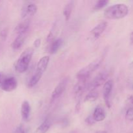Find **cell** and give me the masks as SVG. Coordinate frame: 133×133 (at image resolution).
Instances as JSON below:
<instances>
[{"label":"cell","mask_w":133,"mask_h":133,"mask_svg":"<svg viewBox=\"0 0 133 133\" xmlns=\"http://www.w3.org/2000/svg\"><path fill=\"white\" fill-rule=\"evenodd\" d=\"M129 13V8L125 4L118 3L105 9L104 16L109 19H119L125 18Z\"/></svg>","instance_id":"obj_1"},{"label":"cell","mask_w":133,"mask_h":133,"mask_svg":"<svg viewBox=\"0 0 133 133\" xmlns=\"http://www.w3.org/2000/svg\"><path fill=\"white\" fill-rule=\"evenodd\" d=\"M33 52L34 50L32 48H28L21 54L14 64V69L16 71L22 74L27 71L29 66Z\"/></svg>","instance_id":"obj_2"},{"label":"cell","mask_w":133,"mask_h":133,"mask_svg":"<svg viewBox=\"0 0 133 133\" xmlns=\"http://www.w3.org/2000/svg\"><path fill=\"white\" fill-rule=\"evenodd\" d=\"M103 58V56L99 57L98 58L96 59L93 62H92L89 64L79 70L76 75L78 80H79V79H88L91 74L94 72L99 67L100 65L102 63Z\"/></svg>","instance_id":"obj_3"},{"label":"cell","mask_w":133,"mask_h":133,"mask_svg":"<svg viewBox=\"0 0 133 133\" xmlns=\"http://www.w3.org/2000/svg\"><path fill=\"white\" fill-rule=\"evenodd\" d=\"M88 79H79V81L75 84L74 88V94L75 99L77 101L76 104V110L78 111L79 110L80 107V101L81 96L86 89H87L88 83H87Z\"/></svg>","instance_id":"obj_4"},{"label":"cell","mask_w":133,"mask_h":133,"mask_svg":"<svg viewBox=\"0 0 133 133\" xmlns=\"http://www.w3.org/2000/svg\"><path fill=\"white\" fill-rule=\"evenodd\" d=\"M108 76H109V72L107 71H104L103 72L99 73L98 75H96L94 79L88 83V87H87V90L89 91L94 90L96 88L99 87L100 86L105 84L107 81Z\"/></svg>","instance_id":"obj_5"},{"label":"cell","mask_w":133,"mask_h":133,"mask_svg":"<svg viewBox=\"0 0 133 133\" xmlns=\"http://www.w3.org/2000/svg\"><path fill=\"white\" fill-rule=\"evenodd\" d=\"M68 78L65 77L57 84V86L55 88L54 90L52 92L51 97V102L53 103L55 100L58 99L64 93L68 85Z\"/></svg>","instance_id":"obj_6"},{"label":"cell","mask_w":133,"mask_h":133,"mask_svg":"<svg viewBox=\"0 0 133 133\" xmlns=\"http://www.w3.org/2000/svg\"><path fill=\"white\" fill-rule=\"evenodd\" d=\"M18 86L17 79L13 76H6L3 81L1 88L5 92H10L14 90Z\"/></svg>","instance_id":"obj_7"},{"label":"cell","mask_w":133,"mask_h":133,"mask_svg":"<svg viewBox=\"0 0 133 133\" xmlns=\"http://www.w3.org/2000/svg\"><path fill=\"white\" fill-rule=\"evenodd\" d=\"M114 82L112 79L107 81L103 85V94L104 101L107 107L110 108L111 104H110V96H111L112 91Z\"/></svg>","instance_id":"obj_8"},{"label":"cell","mask_w":133,"mask_h":133,"mask_svg":"<svg viewBox=\"0 0 133 133\" xmlns=\"http://www.w3.org/2000/svg\"><path fill=\"white\" fill-rule=\"evenodd\" d=\"M38 7L36 4L29 3L23 6L22 10V18H25L28 16H33L36 13Z\"/></svg>","instance_id":"obj_9"},{"label":"cell","mask_w":133,"mask_h":133,"mask_svg":"<svg viewBox=\"0 0 133 133\" xmlns=\"http://www.w3.org/2000/svg\"><path fill=\"white\" fill-rule=\"evenodd\" d=\"M107 27V23L106 22H102L92 29L90 31V35L94 39H97L101 34L105 31Z\"/></svg>","instance_id":"obj_10"},{"label":"cell","mask_w":133,"mask_h":133,"mask_svg":"<svg viewBox=\"0 0 133 133\" xmlns=\"http://www.w3.org/2000/svg\"><path fill=\"white\" fill-rule=\"evenodd\" d=\"M49 60H50V58H49V56H44V57H42L38 62L36 72L43 75V74L45 72L47 68H48Z\"/></svg>","instance_id":"obj_11"},{"label":"cell","mask_w":133,"mask_h":133,"mask_svg":"<svg viewBox=\"0 0 133 133\" xmlns=\"http://www.w3.org/2000/svg\"><path fill=\"white\" fill-rule=\"evenodd\" d=\"M30 23H31V22H30V19L29 18H25V19H23L22 22L18 23L15 29H14L16 33L18 34V35L25 34L29 28Z\"/></svg>","instance_id":"obj_12"},{"label":"cell","mask_w":133,"mask_h":133,"mask_svg":"<svg viewBox=\"0 0 133 133\" xmlns=\"http://www.w3.org/2000/svg\"><path fill=\"white\" fill-rule=\"evenodd\" d=\"M93 118L94 119L96 122H100L103 121L106 118V112L104 110L103 107L101 106H97L94 109V111L93 113Z\"/></svg>","instance_id":"obj_13"},{"label":"cell","mask_w":133,"mask_h":133,"mask_svg":"<svg viewBox=\"0 0 133 133\" xmlns=\"http://www.w3.org/2000/svg\"><path fill=\"white\" fill-rule=\"evenodd\" d=\"M30 113H31V106L27 101H24L21 106V115L22 119L25 122L29 119Z\"/></svg>","instance_id":"obj_14"},{"label":"cell","mask_w":133,"mask_h":133,"mask_svg":"<svg viewBox=\"0 0 133 133\" xmlns=\"http://www.w3.org/2000/svg\"><path fill=\"white\" fill-rule=\"evenodd\" d=\"M51 126V121L50 118L47 117L44 119V122L34 131L33 133H46L49 131Z\"/></svg>","instance_id":"obj_15"},{"label":"cell","mask_w":133,"mask_h":133,"mask_svg":"<svg viewBox=\"0 0 133 133\" xmlns=\"http://www.w3.org/2000/svg\"><path fill=\"white\" fill-rule=\"evenodd\" d=\"M25 40V34L18 35V36L14 39L13 42L12 43V48L14 50H18L20 49L24 44Z\"/></svg>","instance_id":"obj_16"},{"label":"cell","mask_w":133,"mask_h":133,"mask_svg":"<svg viewBox=\"0 0 133 133\" xmlns=\"http://www.w3.org/2000/svg\"><path fill=\"white\" fill-rule=\"evenodd\" d=\"M62 45V40L61 38H57L53 40L49 47V51L51 54H55Z\"/></svg>","instance_id":"obj_17"},{"label":"cell","mask_w":133,"mask_h":133,"mask_svg":"<svg viewBox=\"0 0 133 133\" xmlns=\"http://www.w3.org/2000/svg\"><path fill=\"white\" fill-rule=\"evenodd\" d=\"M74 1H70L65 5L64 8L63 10V14L64 16L65 19L66 21H68L71 17V12H72L73 7H74Z\"/></svg>","instance_id":"obj_18"},{"label":"cell","mask_w":133,"mask_h":133,"mask_svg":"<svg viewBox=\"0 0 133 133\" xmlns=\"http://www.w3.org/2000/svg\"><path fill=\"white\" fill-rule=\"evenodd\" d=\"M42 75L38 74L37 72H35V74L32 75L28 83V87L29 88H32L35 87L39 81H40V79H41Z\"/></svg>","instance_id":"obj_19"},{"label":"cell","mask_w":133,"mask_h":133,"mask_svg":"<svg viewBox=\"0 0 133 133\" xmlns=\"http://www.w3.org/2000/svg\"><path fill=\"white\" fill-rule=\"evenodd\" d=\"M98 96V92L96 90L90 91L89 93L86 96L85 98H84V101L85 102H94V101L97 100Z\"/></svg>","instance_id":"obj_20"},{"label":"cell","mask_w":133,"mask_h":133,"mask_svg":"<svg viewBox=\"0 0 133 133\" xmlns=\"http://www.w3.org/2000/svg\"><path fill=\"white\" fill-rule=\"evenodd\" d=\"M109 1L108 0H100L96 2V3L95 4L94 7V9L96 10H100V9H102L103 8L105 7L106 5H107V4L109 3Z\"/></svg>","instance_id":"obj_21"},{"label":"cell","mask_w":133,"mask_h":133,"mask_svg":"<svg viewBox=\"0 0 133 133\" xmlns=\"http://www.w3.org/2000/svg\"><path fill=\"white\" fill-rule=\"evenodd\" d=\"M125 119L130 122L133 121V107H131L127 110L125 113Z\"/></svg>","instance_id":"obj_22"},{"label":"cell","mask_w":133,"mask_h":133,"mask_svg":"<svg viewBox=\"0 0 133 133\" xmlns=\"http://www.w3.org/2000/svg\"><path fill=\"white\" fill-rule=\"evenodd\" d=\"M12 133H25V130L24 127L23 125H19Z\"/></svg>","instance_id":"obj_23"},{"label":"cell","mask_w":133,"mask_h":133,"mask_svg":"<svg viewBox=\"0 0 133 133\" xmlns=\"http://www.w3.org/2000/svg\"><path fill=\"white\" fill-rule=\"evenodd\" d=\"M85 122L88 125H94L96 123L95 120L94 119L93 116H89L88 117H87L85 119Z\"/></svg>","instance_id":"obj_24"},{"label":"cell","mask_w":133,"mask_h":133,"mask_svg":"<svg viewBox=\"0 0 133 133\" xmlns=\"http://www.w3.org/2000/svg\"><path fill=\"white\" fill-rule=\"evenodd\" d=\"M41 45V40L40 38H37L35 40L33 43V45L35 48H38Z\"/></svg>","instance_id":"obj_25"},{"label":"cell","mask_w":133,"mask_h":133,"mask_svg":"<svg viewBox=\"0 0 133 133\" xmlns=\"http://www.w3.org/2000/svg\"><path fill=\"white\" fill-rule=\"evenodd\" d=\"M5 77H6V75H5V74H3L2 72H0V88H1V84H2L3 81V80L5 79Z\"/></svg>","instance_id":"obj_26"},{"label":"cell","mask_w":133,"mask_h":133,"mask_svg":"<svg viewBox=\"0 0 133 133\" xmlns=\"http://www.w3.org/2000/svg\"><path fill=\"white\" fill-rule=\"evenodd\" d=\"M6 36H7V31L6 30H4L2 31V33H1V37L3 38L4 39L6 38Z\"/></svg>","instance_id":"obj_27"},{"label":"cell","mask_w":133,"mask_h":133,"mask_svg":"<svg viewBox=\"0 0 133 133\" xmlns=\"http://www.w3.org/2000/svg\"><path fill=\"white\" fill-rule=\"evenodd\" d=\"M128 101L130 104L133 105V96H131L128 98Z\"/></svg>","instance_id":"obj_28"},{"label":"cell","mask_w":133,"mask_h":133,"mask_svg":"<svg viewBox=\"0 0 133 133\" xmlns=\"http://www.w3.org/2000/svg\"><path fill=\"white\" fill-rule=\"evenodd\" d=\"M130 42L131 44H133V32H132L130 35Z\"/></svg>","instance_id":"obj_29"},{"label":"cell","mask_w":133,"mask_h":133,"mask_svg":"<svg viewBox=\"0 0 133 133\" xmlns=\"http://www.w3.org/2000/svg\"><path fill=\"white\" fill-rule=\"evenodd\" d=\"M96 133H107V132L106 131H98Z\"/></svg>","instance_id":"obj_30"}]
</instances>
